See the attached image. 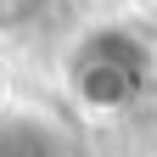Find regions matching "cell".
Segmentation results:
<instances>
[{
    "label": "cell",
    "mask_w": 157,
    "mask_h": 157,
    "mask_svg": "<svg viewBox=\"0 0 157 157\" xmlns=\"http://www.w3.org/2000/svg\"><path fill=\"white\" fill-rule=\"evenodd\" d=\"M67 90L90 112H129L157 84V51L135 28H90L67 51Z\"/></svg>",
    "instance_id": "obj_1"
},
{
    "label": "cell",
    "mask_w": 157,
    "mask_h": 157,
    "mask_svg": "<svg viewBox=\"0 0 157 157\" xmlns=\"http://www.w3.org/2000/svg\"><path fill=\"white\" fill-rule=\"evenodd\" d=\"M0 157H73V140L39 107H0Z\"/></svg>",
    "instance_id": "obj_2"
}]
</instances>
